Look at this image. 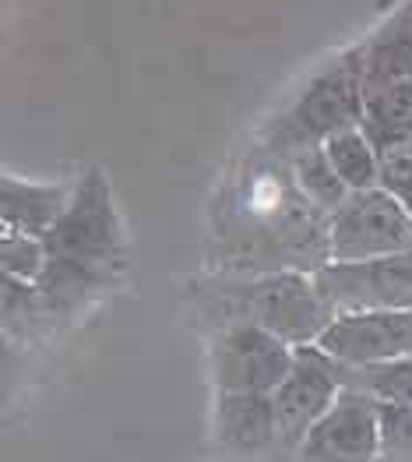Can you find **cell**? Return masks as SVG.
I'll return each mask as SVG.
<instances>
[{"label": "cell", "instance_id": "8fae6325", "mask_svg": "<svg viewBox=\"0 0 412 462\" xmlns=\"http://www.w3.org/2000/svg\"><path fill=\"white\" fill-rule=\"evenodd\" d=\"M75 188L68 184H39L4 173L0 184V208H4V233H25L46 240L53 226L64 219Z\"/></svg>", "mask_w": 412, "mask_h": 462}, {"label": "cell", "instance_id": "5bb4252c", "mask_svg": "<svg viewBox=\"0 0 412 462\" xmlns=\"http://www.w3.org/2000/svg\"><path fill=\"white\" fill-rule=\"evenodd\" d=\"M286 162H289V177H293L297 191H300L321 216H328V219H332V212L342 208V201L352 194L338 180L335 166H332V159L325 152V145L300 149V152L289 155Z\"/></svg>", "mask_w": 412, "mask_h": 462}, {"label": "cell", "instance_id": "ac0fdd59", "mask_svg": "<svg viewBox=\"0 0 412 462\" xmlns=\"http://www.w3.org/2000/svg\"><path fill=\"white\" fill-rule=\"evenodd\" d=\"M374 462H412V410L380 406V438Z\"/></svg>", "mask_w": 412, "mask_h": 462}, {"label": "cell", "instance_id": "3957f363", "mask_svg": "<svg viewBox=\"0 0 412 462\" xmlns=\"http://www.w3.org/2000/svg\"><path fill=\"white\" fill-rule=\"evenodd\" d=\"M50 262L75 265L110 282L127 265V233L113 205L110 177L103 170H88L75 184V198L64 219L46 236Z\"/></svg>", "mask_w": 412, "mask_h": 462}, {"label": "cell", "instance_id": "5b68a950", "mask_svg": "<svg viewBox=\"0 0 412 462\" xmlns=\"http://www.w3.org/2000/svg\"><path fill=\"white\" fill-rule=\"evenodd\" d=\"M297 346L279 339L261 325L233 321L223 328H212L208 343V367L215 392H261L275 395L293 371Z\"/></svg>", "mask_w": 412, "mask_h": 462}, {"label": "cell", "instance_id": "7c38bea8", "mask_svg": "<svg viewBox=\"0 0 412 462\" xmlns=\"http://www.w3.org/2000/svg\"><path fill=\"white\" fill-rule=\"evenodd\" d=\"M360 50H363L367 88L412 78V0H402L374 32L360 42Z\"/></svg>", "mask_w": 412, "mask_h": 462}, {"label": "cell", "instance_id": "9a60e30c", "mask_svg": "<svg viewBox=\"0 0 412 462\" xmlns=\"http://www.w3.org/2000/svg\"><path fill=\"white\" fill-rule=\"evenodd\" d=\"M325 152L335 166L338 180L349 191H371L380 188V152L371 145L363 127H345L325 142Z\"/></svg>", "mask_w": 412, "mask_h": 462}, {"label": "cell", "instance_id": "d6986e66", "mask_svg": "<svg viewBox=\"0 0 412 462\" xmlns=\"http://www.w3.org/2000/svg\"><path fill=\"white\" fill-rule=\"evenodd\" d=\"M380 188L395 194L412 212V142L380 159Z\"/></svg>", "mask_w": 412, "mask_h": 462}, {"label": "cell", "instance_id": "6da1fadb", "mask_svg": "<svg viewBox=\"0 0 412 462\" xmlns=\"http://www.w3.org/2000/svg\"><path fill=\"white\" fill-rule=\"evenodd\" d=\"M205 318L212 328L233 321H251L275 332L289 346L317 343L335 321V308L325 300L310 272H264V275H229L212 279L201 293Z\"/></svg>", "mask_w": 412, "mask_h": 462}, {"label": "cell", "instance_id": "277c9868", "mask_svg": "<svg viewBox=\"0 0 412 462\" xmlns=\"http://www.w3.org/2000/svg\"><path fill=\"white\" fill-rule=\"evenodd\" d=\"M412 251V212L384 188L352 191L328 219L332 262H371Z\"/></svg>", "mask_w": 412, "mask_h": 462}, {"label": "cell", "instance_id": "9c48e42d", "mask_svg": "<svg viewBox=\"0 0 412 462\" xmlns=\"http://www.w3.org/2000/svg\"><path fill=\"white\" fill-rule=\"evenodd\" d=\"M380 438V402L367 392L342 388L332 413L307 434L293 462H374Z\"/></svg>", "mask_w": 412, "mask_h": 462}, {"label": "cell", "instance_id": "e0dca14e", "mask_svg": "<svg viewBox=\"0 0 412 462\" xmlns=\"http://www.w3.org/2000/svg\"><path fill=\"white\" fill-rule=\"evenodd\" d=\"M0 265L4 275L22 279V282H39L42 272L50 265V247L39 236H25V233H4L0 244Z\"/></svg>", "mask_w": 412, "mask_h": 462}, {"label": "cell", "instance_id": "8992f818", "mask_svg": "<svg viewBox=\"0 0 412 462\" xmlns=\"http://www.w3.org/2000/svg\"><path fill=\"white\" fill-rule=\"evenodd\" d=\"M342 364L317 343L297 346L293 371L275 388V420H279V452L297 456L307 434L321 424L342 395Z\"/></svg>", "mask_w": 412, "mask_h": 462}, {"label": "cell", "instance_id": "30bf717a", "mask_svg": "<svg viewBox=\"0 0 412 462\" xmlns=\"http://www.w3.org/2000/svg\"><path fill=\"white\" fill-rule=\"evenodd\" d=\"M215 434L225 448L240 456H264L279 448L275 399L261 392H219L215 399Z\"/></svg>", "mask_w": 412, "mask_h": 462}, {"label": "cell", "instance_id": "ba28073f", "mask_svg": "<svg viewBox=\"0 0 412 462\" xmlns=\"http://www.w3.org/2000/svg\"><path fill=\"white\" fill-rule=\"evenodd\" d=\"M317 346L342 367H367L412 356V310H352L335 314Z\"/></svg>", "mask_w": 412, "mask_h": 462}, {"label": "cell", "instance_id": "2e32d148", "mask_svg": "<svg viewBox=\"0 0 412 462\" xmlns=\"http://www.w3.org/2000/svg\"><path fill=\"white\" fill-rule=\"evenodd\" d=\"M342 385L367 392L380 406H406L412 410V356L367 364V367H342Z\"/></svg>", "mask_w": 412, "mask_h": 462}, {"label": "cell", "instance_id": "52a82bcc", "mask_svg": "<svg viewBox=\"0 0 412 462\" xmlns=\"http://www.w3.org/2000/svg\"><path fill=\"white\" fill-rule=\"evenodd\" d=\"M314 279L335 314L412 310V251L371 262H328Z\"/></svg>", "mask_w": 412, "mask_h": 462}, {"label": "cell", "instance_id": "7a4b0ae2", "mask_svg": "<svg viewBox=\"0 0 412 462\" xmlns=\"http://www.w3.org/2000/svg\"><path fill=\"white\" fill-rule=\"evenodd\" d=\"M363 50L360 42L342 50L332 64L314 71L300 92L268 120L261 142L268 155L289 159L300 149L325 145L332 134L345 127H360L363 120Z\"/></svg>", "mask_w": 412, "mask_h": 462}, {"label": "cell", "instance_id": "4fadbf2b", "mask_svg": "<svg viewBox=\"0 0 412 462\" xmlns=\"http://www.w3.org/2000/svg\"><path fill=\"white\" fill-rule=\"evenodd\" d=\"M363 134L371 138L380 159L412 142V78L367 88L363 99Z\"/></svg>", "mask_w": 412, "mask_h": 462}]
</instances>
